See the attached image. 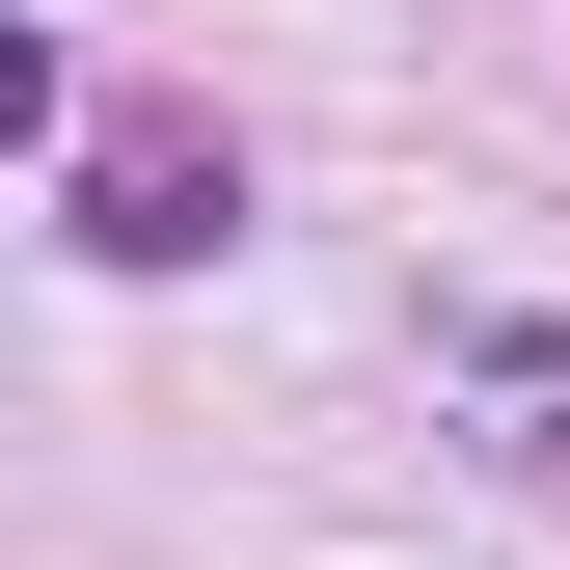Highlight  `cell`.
Masks as SVG:
<instances>
[{"mask_svg":"<svg viewBox=\"0 0 570 570\" xmlns=\"http://www.w3.org/2000/svg\"><path fill=\"white\" fill-rule=\"evenodd\" d=\"M190 245H245V136H82V272H190Z\"/></svg>","mask_w":570,"mask_h":570,"instance_id":"6da1fadb","label":"cell"}]
</instances>
